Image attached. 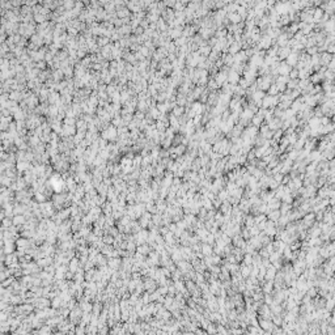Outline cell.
<instances>
[{
  "label": "cell",
  "instance_id": "277c9868",
  "mask_svg": "<svg viewBox=\"0 0 335 335\" xmlns=\"http://www.w3.org/2000/svg\"><path fill=\"white\" fill-rule=\"evenodd\" d=\"M20 221H21V223H22V221H24V219H22V217H16V221H14V223H16V224H19Z\"/></svg>",
  "mask_w": 335,
  "mask_h": 335
},
{
  "label": "cell",
  "instance_id": "6da1fadb",
  "mask_svg": "<svg viewBox=\"0 0 335 335\" xmlns=\"http://www.w3.org/2000/svg\"><path fill=\"white\" fill-rule=\"evenodd\" d=\"M274 276H275V269L269 270V274H267V278L271 279V278H274Z\"/></svg>",
  "mask_w": 335,
  "mask_h": 335
},
{
  "label": "cell",
  "instance_id": "7a4b0ae2",
  "mask_svg": "<svg viewBox=\"0 0 335 335\" xmlns=\"http://www.w3.org/2000/svg\"><path fill=\"white\" fill-rule=\"evenodd\" d=\"M203 250H204L206 254H208V253H211V248H208V246H204V248H203Z\"/></svg>",
  "mask_w": 335,
  "mask_h": 335
},
{
  "label": "cell",
  "instance_id": "3957f363",
  "mask_svg": "<svg viewBox=\"0 0 335 335\" xmlns=\"http://www.w3.org/2000/svg\"><path fill=\"white\" fill-rule=\"evenodd\" d=\"M278 216H279V212H274V214H271V215H270V217H271V219H272V217H274V219H276Z\"/></svg>",
  "mask_w": 335,
  "mask_h": 335
}]
</instances>
